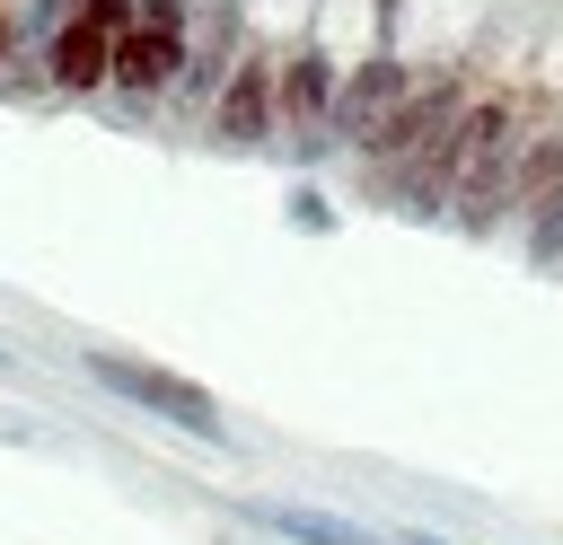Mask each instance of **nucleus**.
Wrapping results in <instances>:
<instances>
[{
    "label": "nucleus",
    "instance_id": "f257e3e1",
    "mask_svg": "<svg viewBox=\"0 0 563 545\" xmlns=\"http://www.w3.org/2000/svg\"><path fill=\"white\" fill-rule=\"evenodd\" d=\"M79 378H97L106 396H123V404L150 413V422H176V431L202 440V448H229V413H220V396H211L202 378L167 369V360H141V352H114V343H79Z\"/></svg>",
    "mask_w": 563,
    "mask_h": 545
},
{
    "label": "nucleus",
    "instance_id": "f03ea898",
    "mask_svg": "<svg viewBox=\"0 0 563 545\" xmlns=\"http://www.w3.org/2000/svg\"><path fill=\"white\" fill-rule=\"evenodd\" d=\"M343 44L308 18L290 44H282V70H273V114H282V141L299 149V158H317V149H334L325 141V123H334V88H343Z\"/></svg>",
    "mask_w": 563,
    "mask_h": 545
},
{
    "label": "nucleus",
    "instance_id": "7ed1b4c3",
    "mask_svg": "<svg viewBox=\"0 0 563 545\" xmlns=\"http://www.w3.org/2000/svg\"><path fill=\"white\" fill-rule=\"evenodd\" d=\"M123 26H132V0H70V9L44 26V53H35L44 88H53V97H106Z\"/></svg>",
    "mask_w": 563,
    "mask_h": 545
},
{
    "label": "nucleus",
    "instance_id": "20e7f679",
    "mask_svg": "<svg viewBox=\"0 0 563 545\" xmlns=\"http://www.w3.org/2000/svg\"><path fill=\"white\" fill-rule=\"evenodd\" d=\"M466 88H475V62H431V70H413V79H405V97L369 123L361 167H369V176H396V167H405V158H413V149H422L457 105H466Z\"/></svg>",
    "mask_w": 563,
    "mask_h": 545
},
{
    "label": "nucleus",
    "instance_id": "39448f33",
    "mask_svg": "<svg viewBox=\"0 0 563 545\" xmlns=\"http://www.w3.org/2000/svg\"><path fill=\"white\" fill-rule=\"evenodd\" d=\"M185 44H194V0H132V26L114 44V97L123 105H158L185 70Z\"/></svg>",
    "mask_w": 563,
    "mask_h": 545
},
{
    "label": "nucleus",
    "instance_id": "423d86ee",
    "mask_svg": "<svg viewBox=\"0 0 563 545\" xmlns=\"http://www.w3.org/2000/svg\"><path fill=\"white\" fill-rule=\"evenodd\" d=\"M273 70H282V44H238V62H229V79H220V97H211V114H202V132L220 141V149H273L282 141V114H273Z\"/></svg>",
    "mask_w": 563,
    "mask_h": 545
},
{
    "label": "nucleus",
    "instance_id": "0eeeda50",
    "mask_svg": "<svg viewBox=\"0 0 563 545\" xmlns=\"http://www.w3.org/2000/svg\"><path fill=\"white\" fill-rule=\"evenodd\" d=\"M405 79H413V62H405V44H396V26H378L352 62H343V88H334V123H325V141H343V149H361L369 141V123L405 97Z\"/></svg>",
    "mask_w": 563,
    "mask_h": 545
},
{
    "label": "nucleus",
    "instance_id": "6e6552de",
    "mask_svg": "<svg viewBox=\"0 0 563 545\" xmlns=\"http://www.w3.org/2000/svg\"><path fill=\"white\" fill-rule=\"evenodd\" d=\"M238 519H246V527H273L282 545H396V536H378L369 519H343V510H325V501H290V492H246Z\"/></svg>",
    "mask_w": 563,
    "mask_h": 545
},
{
    "label": "nucleus",
    "instance_id": "1a4fd4ad",
    "mask_svg": "<svg viewBox=\"0 0 563 545\" xmlns=\"http://www.w3.org/2000/svg\"><path fill=\"white\" fill-rule=\"evenodd\" d=\"M238 44H246V35H238V18H229V9H220V18H202V9H194V44H185V70H176V88H167V97H176L185 114H211V97H220V79H229Z\"/></svg>",
    "mask_w": 563,
    "mask_h": 545
},
{
    "label": "nucleus",
    "instance_id": "9d476101",
    "mask_svg": "<svg viewBox=\"0 0 563 545\" xmlns=\"http://www.w3.org/2000/svg\"><path fill=\"white\" fill-rule=\"evenodd\" d=\"M519 255H528L537 272H554V264H563V185H554L537 211H519Z\"/></svg>",
    "mask_w": 563,
    "mask_h": 545
},
{
    "label": "nucleus",
    "instance_id": "9b49d317",
    "mask_svg": "<svg viewBox=\"0 0 563 545\" xmlns=\"http://www.w3.org/2000/svg\"><path fill=\"white\" fill-rule=\"evenodd\" d=\"M282 220H290V229H317V237H325V229H334L343 211H334V202H325L317 185H290V211H282Z\"/></svg>",
    "mask_w": 563,
    "mask_h": 545
},
{
    "label": "nucleus",
    "instance_id": "f8f14e48",
    "mask_svg": "<svg viewBox=\"0 0 563 545\" xmlns=\"http://www.w3.org/2000/svg\"><path fill=\"white\" fill-rule=\"evenodd\" d=\"M396 545H449V536H431V527H405V536H396Z\"/></svg>",
    "mask_w": 563,
    "mask_h": 545
},
{
    "label": "nucleus",
    "instance_id": "ddd939ff",
    "mask_svg": "<svg viewBox=\"0 0 563 545\" xmlns=\"http://www.w3.org/2000/svg\"><path fill=\"white\" fill-rule=\"evenodd\" d=\"M0 62H18V26L9 18H0Z\"/></svg>",
    "mask_w": 563,
    "mask_h": 545
}]
</instances>
